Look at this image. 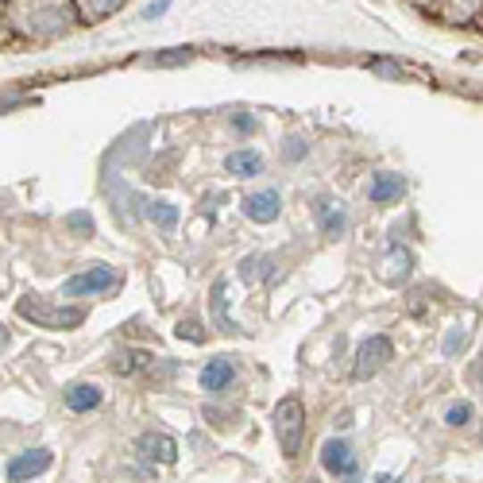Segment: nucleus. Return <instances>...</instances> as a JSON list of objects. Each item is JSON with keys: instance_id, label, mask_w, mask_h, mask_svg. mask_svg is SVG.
Returning a JSON list of instances; mask_svg holds the SVG:
<instances>
[{"instance_id": "f257e3e1", "label": "nucleus", "mask_w": 483, "mask_h": 483, "mask_svg": "<svg viewBox=\"0 0 483 483\" xmlns=\"http://www.w3.org/2000/svg\"><path fill=\"white\" fill-rule=\"evenodd\" d=\"M275 437H279V449L287 461L302 453V437H305V406L298 398H282L275 406Z\"/></svg>"}, {"instance_id": "f03ea898", "label": "nucleus", "mask_w": 483, "mask_h": 483, "mask_svg": "<svg viewBox=\"0 0 483 483\" xmlns=\"http://www.w3.org/2000/svg\"><path fill=\"white\" fill-rule=\"evenodd\" d=\"M16 310H20V317H28V321L39 329H74L86 321L81 310H58V305H46L43 298H20Z\"/></svg>"}, {"instance_id": "7ed1b4c3", "label": "nucleus", "mask_w": 483, "mask_h": 483, "mask_svg": "<svg viewBox=\"0 0 483 483\" xmlns=\"http://www.w3.org/2000/svg\"><path fill=\"white\" fill-rule=\"evenodd\" d=\"M116 271L112 267H89V271H81V275H74L62 287L66 298H97V294H109L116 287Z\"/></svg>"}, {"instance_id": "20e7f679", "label": "nucleus", "mask_w": 483, "mask_h": 483, "mask_svg": "<svg viewBox=\"0 0 483 483\" xmlns=\"http://www.w3.org/2000/svg\"><path fill=\"white\" fill-rule=\"evenodd\" d=\"M387 360H395V345H391V340H387V337H368L356 348V368H352V375H356V379H371L375 371L387 368Z\"/></svg>"}, {"instance_id": "39448f33", "label": "nucleus", "mask_w": 483, "mask_h": 483, "mask_svg": "<svg viewBox=\"0 0 483 483\" xmlns=\"http://www.w3.org/2000/svg\"><path fill=\"white\" fill-rule=\"evenodd\" d=\"M321 464H325L333 476H345V479H356V472H360L352 445H348V441H337V437L321 445Z\"/></svg>"}, {"instance_id": "423d86ee", "label": "nucleus", "mask_w": 483, "mask_h": 483, "mask_svg": "<svg viewBox=\"0 0 483 483\" xmlns=\"http://www.w3.org/2000/svg\"><path fill=\"white\" fill-rule=\"evenodd\" d=\"M51 449H31V453H20L16 461L8 464V479L12 483H28L31 476H43L46 468H51Z\"/></svg>"}, {"instance_id": "0eeeda50", "label": "nucleus", "mask_w": 483, "mask_h": 483, "mask_svg": "<svg viewBox=\"0 0 483 483\" xmlns=\"http://www.w3.org/2000/svg\"><path fill=\"white\" fill-rule=\"evenodd\" d=\"M279 209H282L279 190H259V194L244 197V213H247V221H255V225H271V221L279 217Z\"/></svg>"}, {"instance_id": "6e6552de", "label": "nucleus", "mask_w": 483, "mask_h": 483, "mask_svg": "<svg viewBox=\"0 0 483 483\" xmlns=\"http://www.w3.org/2000/svg\"><path fill=\"white\" fill-rule=\"evenodd\" d=\"M232 379H237V368H232L229 356H217V360H209L202 368V391H209V395L229 391Z\"/></svg>"}, {"instance_id": "1a4fd4ad", "label": "nucleus", "mask_w": 483, "mask_h": 483, "mask_svg": "<svg viewBox=\"0 0 483 483\" xmlns=\"http://www.w3.org/2000/svg\"><path fill=\"white\" fill-rule=\"evenodd\" d=\"M139 453L155 464H174L179 461V441L167 437V433H144L139 437Z\"/></svg>"}, {"instance_id": "9d476101", "label": "nucleus", "mask_w": 483, "mask_h": 483, "mask_svg": "<svg viewBox=\"0 0 483 483\" xmlns=\"http://www.w3.org/2000/svg\"><path fill=\"white\" fill-rule=\"evenodd\" d=\"M317 225H321L325 237H340V232L348 229V213H345V205L340 202H317Z\"/></svg>"}, {"instance_id": "9b49d317", "label": "nucleus", "mask_w": 483, "mask_h": 483, "mask_svg": "<svg viewBox=\"0 0 483 483\" xmlns=\"http://www.w3.org/2000/svg\"><path fill=\"white\" fill-rule=\"evenodd\" d=\"M101 387L97 383H74L66 391V406L74 410V414H89V410H97L101 406Z\"/></svg>"}, {"instance_id": "f8f14e48", "label": "nucleus", "mask_w": 483, "mask_h": 483, "mask_svg": "<svg viewBox=\"0 0 483 483\" xmlns=\"http://www.w3.org/2000/svg\"><path fill=\"white\" fill-rule=\"evenodd\" d=\"M403 190H406L403 174H391V171H383V174H375V182H371L368 197H371L375 205H387V202H395V197H403Z\"/></svg>"}, {"instance_id": "ddd939ff", "label": "nucleus", "mask_w": 483, "mask_h": 483, "mask_svg": "<svg viewBox=\"0 0 483 483\" xmlns=\"http://www.w3.org/2000/svg\"><path fill=\"white\" fill-rule=\"evenodd\" d=\"M70 23H66V12L62 8H39V12H31V20H28V31L35 35H58V31H66Z\"/></svg>"}, {"instance_id": "4468645a", "label": "nucleus", "mask_w": 483, "mask_h": 483, "mask_svg": "<svg viewBox=\"0 0 483 483\" xmlns=\"http://www.w3.org/2000/svg\"><path fill=\"white\" fill-rule=\"evenodd\" d=\"M225 171L232 179H255V174L263 171V155H259V151H232L225 159Z\"/></svg>"}, {"instance_id": "2eb2a0df", "label": "nucleus", "mask_w": 483, "mask_h": 483, "mask_svg": "<svg viewBox=\"0 0 483 483\" xmlns=\"http://www.w3.org/2000/svg\"><path fill=\"white\" fill-rule=\"evenodd\" d=\"M410 267H414V255L406 252V247H391V255L383 259V282H403L410 275Z\"/></svg>"}, {"instance_id": "dca6fc26", "label": "nucleus", "mask_w": 483, "mask_h": 483, "mask_svg": "<svg viewBox=\"0 0 483 483\" xmlns=\"http://www.w3.org/2000/svg\"><path fill=\"white\" fill-rule=\"evenodd\" d=\"M147 217L155 221L162 232H171L174 225H179V205H171V202H151V205H147Z\"/></svg>"}, {"instance_id": "f3484780", "label": "nucleus", "mask_w": 483, "mask_h": 483, "mask_svg": "<svg viewBox=\"0 0 483 483\" xmlns=\"http://www.w3.org/2000/svg\"><path fill=\"white\" fill-rule=\"evenodd\" d=\"M213 321L225 329V333H237V325H232V317H229V298H225V287H213Z\"/></svg>"}, {"instance_id": "a211bd4d", "label": "nucleus", "mask_w": 483, "mask_h": 483, "mask_svg": "<svg viewBox=\"0 0 483 483\" xmlns=\"http://www.w3.org/2000/svg\"><path fill=\"white\" fill-rule=\"evenodd\" d=\"M124 0H81V12H86V20H104L112 16V12H121Z\"/></svg>"}, {"instance_id": "6ab92c4d", "label": "nucleus", "mask_w": 483, "mask_h": 483, "mask_svg": "<svg viewBox=\"0 0 483 483\" xmlns=\"http://www.w3.org/2000/svg\"><path fill=\"white\" fill-rule=\"evenodd\" d=\"M186 62H194V51L190 46H174V51H162L151 58V66H159V70H167V66H186Z\"/></svg>"}, {"instance_id": "aec40b11", "label": "nucleus", "mask_w": 483, "mask_h": 483, "mask_svg": "<svg viewBox=\"0 0 483 483\" xmlns=\"http://www.w3.org/2000/svg\"><path fill=\"white\" fill-rule=\"evenodd\" d=\"M476 418V410H472V403H453L449 410H445V421H449V426H468V421Z\"/></svg>"}, {"instance_id": "412c9836", "label": "nucleus", "mask_w": 483, "mask_h": 483, "mask_svg": "<svg viewBox=\"0 0 483 483\" xmlns=\"http://www.w3.org/2000/svg\"><path fill=\"white\" fill-rule=\"evenodd\" d=\"M267 263H271L267 255H247L244 263H240V279H244V282H255L259 275H263V267H267Z\"/></svg>"}, {"instance_id": "4be33fe9", "label": "nucleus", "mask_w": 483, "mask_h": 483, "mask_svg": "<svg viewBox=\"0 0 483 483\" xmlns=\"http://www.w3.org/2000/svg\"><path fill=\"white\" fill-rule=\"evenodd\" d=\"M464 345H468V333H464V329H453V333L445 337V356H456Z\"/></svg>"}, {"instance_id": "5701e85b", "label": "nucleus", "mask_w": 483, "mask_h": 483, "mask_svg": "<svg viewBox=\"0 0 483 483\" xmlns=\"http://www.w3.org/2000/svg\"><path fill=\"white\" fill-rule=\"evenodd\" d=\"M66 229L70 232H93V217L89 213H70L66 217Z\"/></svg>"}, {"instance_id": "b1692460", "label": "nucleus", "mask_w": 483, "mask_h": 483, "mask_svg": "<svg viewBox=\"0 0 483 483\" xmlns=\"http://www.w3.org/2000/svg\"><path fill=\"white\" fill-rule=\"evenodd\" d=\"M167 8H171V0H155V4H147V8H144V20H159V16H167Z\"/></svg>"}, {"instance_id": "393cba45", "label": "nucleus", "mask_w": 483, "mask_h": 483, "mask_svg": "<svg viewBox=\"0 0 483 483\" xmlns=\"http://www.w3.org/2000/svg\"><path fill=\"white\" fill-rule=\"evenodd\" d=\"M375 74H387V78H403V66H391V62H371Z\"/></svg>"}, {"instance_id": "a878e982", "label": "nucleus", "mask_w": 483, "mask_h": 483, "mask_svg": "<svg viewBox=\"0 0 483 483\" xmlns=\"http://www.w3.org/2000/svg\"><path fill=\"white\" fill-rule=\"evenodd\" d=\"M179 337H190V340H202V333H197V325H194V321H182V325H179Z\"/></svg>"}, {"instance_id": "bb28decb", "label": "nucleus", "mask_w": 483, "mask_h": 483, "mask_svg": "<svg viewBox=\"0 0 483 483\" xmlns=\"http://www.w3.org/2000/svg\"><path fill=\"white\" fill-rule=\"evenodd\" d=\"M302 155H305L302 139H290V147H287V159H302Z\"/></svg>"}, {"instance_id": "cd10ccee", "label": "nucleus", "mask_w": 483, "mask_h": 483, "mask_svg": "<svg viewBox=\"0 0 483 483\" xmlns=\"http://www.w3.org/2000/svg\"><path fill=\"white\" fill-rule=\"evenodd\" d=\"M237 128H240V132H252L255 121H252V116H237Z\"/></svg>"}, {"instance_id": "c85d7f7f", "label": "nucleus", "mask_w": 483, "mask_h": 483, "mask_svg": "<svg viewBox=\"0 0 483 483\" xmlns=\"http://www.w3.org/2000/svg\"><path fill=\"white\" fill-rule=\"evenodd\" d=\"M305 483H321V479H305Z\"/></svg>"}]
</instances>
